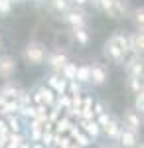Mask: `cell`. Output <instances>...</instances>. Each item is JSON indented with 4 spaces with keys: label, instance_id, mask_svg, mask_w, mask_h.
Instances as JSON below:
<instances>
[{
    "label": "cell",
    "instance_id": "277c9868",
    "mask_svg": "<svg viewBox=\"0 0 144 148\" xmlns=\"http://www.w3.org/2000/svg\"><path fill=\"white\" fill-rule=\"evenodd\" d=\"M107 56H111L115 61H124V53H122V49H121V46H119V42H117V38L112 36L111 40L107 42Z\"/></svg>",
    "mask_w": 144,
    "mask_h": 148
},
{
    "label": "cell",
    "instance_id": "d6986e66",
    "mask_svg": "<svg viewBox=\"0 0 144 148\" xmlns=\"http://www.w3.org/2000/svg\"><path fill=\"white\" fill-rule=\"evenodd\" d=\"M22 140H24V138L20 136L18 132H8V136H6V144H4L2 148H18Z\"/></svg>",
    "mask_w": 144,
    "mask_h": 148
},
{
    "label": "cell",
    "instance_id": "603a6c76",
    "mask_svg": "<svg viewBox=\"0 0 144 148\" xmlns=\"http://www.w3.org/2000/svg\"><path fill=\"white\" fill-rule=\"evenodd\" d=\"M6 125H8V130H10V132H18V130H20V123H18V119H16L14 114H8Z\"/></svg>",
    "mask_w": 144,
    "mask_h": 148
},
{
    "label": "cell",
    "instance_id": "52a82bcc",
    "mask_svg": "<svg viewBox=\"0 0 144 148\" xmlns=\"http://www.w3.org/2000/svg\"><path fill=\"white\" fill-rule=\"evenodd\" d=\"M73 126V123H71V119L69 116H59L56 123L51 125V128H53V132L56 134H63V132H69V128Z\"/></svg>",
    "mask_w": 144,
    "mask_h": 148
},
{
    "label": "cell",
    "instance_id": "7c38bea8",
    "mask_svg": "<svg viewBox=\"0 0 144 148\" xmlns=\"http://www.w3.org/2000/svg\"><path fill=\"white\" fill-rule=\"evenodd\" d=\"M65 22L71 24L73 28H85V18H83V14H79V12H67Z\"/></svg>",
    "mask_w": 144,
    "mask_h": 148
},
{
    "label": "cell",
    "instance_id": "9c48e42d",
    "mask_svg": "<svg viewBox=\"0 0 144 148\" xmlns=\"http://www.w3.org/2000/svg\"><path fill=\"white\" fill-rule=\"evenodd\" d=\"M81 128H83V132H85L87 136H93V138L101 132V126L97 125L95 119H91V121H81Z\"/></svg>",
    "mask_w": 144,
    "mask_h": 148
},
{
    "label": "cell",
    "instance_id": "7402d4cb",
    "mask_svg": "<svg viewBox=\"0 0 144 148\" xmlns=\"http://www.w3.org/2000/svg\"><path fill=\"white\" fill-rule=\"evenodd\" d=\"M53 136H56V132H53V130H44V134H42V138H40V142H42L45 148H47V146H53Z\"/></svg>",
    "mask_w": 144,
    "mask_h": 148
},
{
    "label": "cell",
    "instance_id": "4fadbf2b",
    "mask_svg": "<svg viewBox=\"0 0 144 148\" xmlns=\"http://www.w3.org/2000/svg\"><path fill=\"white\" fill-rule=\"evenodd\" d=\"M14 59H10V57H0V75L2 77H8V75H12L14 73Z\"/></svg>",
    "mask_w": 144,
    "mask_h": 148
},
{
    "label": "cell",
    "instance_id": "484cf974",
    "mask_svg": "<svg viewBox=\"0 0 144 148\" xmlns=\"http://www.w3.org/2000/svg\"><path fill=\"white\" fill-rule=\"evenodd\" d=\"M53 4V10H57V12H67V0H53L51 2Z\"/></svg>",
    "mask_w": 144,
    "mask_h": 148
},
{
    "label": "cell",
    "instance_id": "8992f818",
    "mask_svg": "<svg viewBox=\"0 0 144 148\" xmlns=\"http://www.w3.org/2000/svg\"><path fill=\"white\" fill-rule=\"evenodd\" d=\"M49 89L56 93V95L67 93V79H61V77H57V75L49 77Z\"/></svg>",
    "mask_w": 144,
    "mask_h": 148
},
{
    "label": "cell",
    "instance_id": "f546056e",
    "mask_svg": "<svg viewBox=\"0 0 144 148\" xmlns=\"http://www.w3.org/2000/svg\"><path fill=\"white\" fill-rule=\"evenodd\" d=\"M93 109H95V111H93V113H95V116H97V114H101V113H105V109H103V105H101V103H95V105H93Z\"/></svg>",
    "mask_w": 144,
    "mask_h": 148
},
{
    "label": "cell",
    "instance_id": "9a60e30c",
    "mask_svg": "<svg viewBox=\"0 0 144 148\" xmlns=\"http://www.w3.org/2000/svg\"><path fill=\"white\" fill-rule=\"evenodd\" d=\"M65 63H67V57L63 53H51L49 56V65L56 69V71H61Z\"/></svg>",
    "mask_w": 144,
    "mask_h": 148
},
{
    "label": "cell",
    "instance_id": "f1b7e54d",
    "mask_svg": "<svg viewBox=\"0 0 144 148\" xmlns=\"http://www.w3.org/2000/svg\"><path fill=\"white\" fill-rule=\"evenodd\" d=\"M134 20H136V24L142 28V22H144V10L142 8H138V10L134 12Z\"/></svg>",
    "mask_w": 144,
    "mask_h": 148
},
{
    "label": "cell",
    "instance_id": "5bb4252c",
    "mask_svg": "<svg viewBox=\"0 0 144 148\" xmlns=\"http://www.w3.org/2000/svg\"><path fill=\"white\" fill-rule=\"evenodd\" d=\"M124 123H126V126H128V130L136 132L138 126H140V116L134 113V111H128V113L124 114Z\"/></svg>",
    "mask_w": 144,
    "mask_h": 148
},
{
    "label": "cell",
    "instance_id": "1f68e13d",
    "mask_svg": "<svg viewBox=\"0 0 144 148\" xmlns=\"http://www.w3.org/2000/svg\"><path fill=\"white\" fill-rule=\"evenodd\" d=\"M89 2H91L93 6H97V8H101V2H103V0H89Z\"/></svg>",
    "mask_w": 144,
    "mask_h": 148
},
{
    "label": "cell",
    "instance_id": "6da1fadb",
    "mask_svg": "<svg viewBox=\"0 0 144 148\" xmlns=\"http://www.w3.org/2000/svg\"><path fill=\"white\" fill-rule=\"evenodd\" d=\"M101 8L107 12L111 18H119L126 12V2L124 0H103Z\"/></svg>",
    "mask_w": 144,
    "mask_h": 148
},
{
    "label": "cell",
    "instance_id": "d4e9b609",
    "mask_svg": "<svg viewBox=\"0 0 144 148\" xmlns=\"http://www.w3.org/2000/svg\"><path fill=\"white\" fill-rule=\"evenodd\" d=\"M67 91L69 95H81V87H79V81H67Z\"/></svg>",
    "mask_w": 144,
    "mask_h": 148
},
{
    "label": "cell",
    "instance_id": "836d02e7",
    "mask_svg": "<svg viewBox=\"0 0 144 148\" xmlns=\"http://www.w3.org/2000/svg\"><path fill=\"white\" fill-rule=\"evenodd\" d=\"M18 148H30V142H24V140H22V142H20V146H18Z\"/></svg>",
    "mask_w": 144,
    "mask_h": 148
},
{
    "label": "cell",
    "instance_id": "3957f363",
    "mask_svg": "<svg viewBox=\"0 0 144 148\" xmlns=\"http://www.w3.org/2000/svg\"><path fill=\"white\" fill-rule=\"evenodd\" d=\"M24 56H26V59H28L30 63H42L44 57H45V51L40 44H30V46L26 47Z\"/></svg>",
    "mask_w": 144,
    "mask_h": 148
},
{
    "label": "cell",
    "instance_id": "d590c367",
    "mask_svg": "<svg viewBox=\"0 0 144 148\" xmlns=\"http://www.w3.org/2000/svg\"><path fill=\"white\" fill-rule=\"evenodd\" d=\"M10 2H20V0H10Z\"/></svg>",
    "mask_w": 144,
    "mask_h": 148
},
{
    "label": "cell",
    "instance_id": "e575fe53",
    "mask_svg": "<svg viewBox=\"0 0 144 148\" xmlns=\"http://www.w3.org/2000/svg\"><path fill=\"white\" fill-rule=\"evenodd\" d=\"M67 148H81V146H77L75 142H71V144H69V146H67Z\"/></svg>",
    "mask_w": 144,
    "mask_h": 148
},
{
    "label": "cell",
    "instance_id": "d6a6232c",
    "mask_svg": "<svg viewBox=\"0 0 144 148\" xmlns=\"http://www.w3.org/2000/svg\"><path fill=\"white\" fill-rule=\"evenodd\" d=\"M30 148H45L42 142H36V144H30Z\"/></svg>",
    "mask_w": 144,
    "mask_h": 148
},
{
    "label": "cell",
    "instance_id": "e0dca14e",
    "mask_svg": "<svg viewBox=\"0 0 144 148\" xmlns=\"http://www.w3.org/2000/svg\"><path fill=\"white\" fill-rule=\"evenodd\" d=\"M0 95H2L4 99L18 101V99H20V95H22V91H20V89H16V87H12V85H8V87H4V89L0 91Z\"/></svg>",
    "mask_w": 144,
    "mask_h": 148
},
{
    "label": "cell",
    "instance_id": "44dd1931",
    "mask_svg": "<svg viewBox=\"0 0 144 148\" xmlns=\"http://www.w3.org/2000/svg\"><path fill=\"white\" fill-rule=\"evenodd\" d=\"M89 75H91V67H77V73H75V81H79V83H85V81H89Z\"/></svg>",
    "mask_w": 144,
    "mask_h": 148
},
{
    "label": "cell",
    "instance_id": "83f0119b",
    "mask_svg": "<svg viewBox=\"0 0 144 148\" xmlns=\"http://www.w3.org/2000/svg\"><path fill=\"white\" fill-rule=\"evenodd\" d=\"M136 111H138V113L144 111V95H142V91L136 93Z\"/></svg>",
    "mask_w": 144,
    "mask_h": 148
},
{
    "label": "cell",
    "instance_id": "2e32d148",
    "mask_svg": "<svg viewBox=\"0 0 144 148\" xmlns=\"http://www.w3.org/2000/svg\"><path fill=\"white\" fill-rule=\"evenodd\" d=\"M105 132H107V136H111V138H119V134H121V126L117 125L112 119H109V123L105 126H101Z\"/></svg>",
    "mask_w": 144,
    "mask_h": 148
},
{
    "label": "cell",
    "instance_id": "cb8c5ba5",
    "mask_svg": "<svg viewBox=\"0 0 144 148\" xmlns=\"http://www.w3.org/2000/svg\"><path fill=\"white\" fill-rule=\"evenodd\" d=\"M75 38L79 44H87L89 42V34L85 32V28H75Z\"/></svg>",
    "mask_w": 144,
    "mask_h": 148
},
{
    "label": "cell",
    "instance_id": "ac0fdd59",
    "mask_svg": "<svg viewBox=\"0 0 144 148\" xmlns=\"http://www.w3.org/2000/svg\"><path fill=\"white\" fill-rule=\"evenodd\" d=\"M128 38H130L132 53H138V51H142V47H144V38H142V32H140V34H132V36H128Z\"/></svg>",
    "mask_w": 144,
    "mask_h": 148
},
{
    "label": "cell",
    "instance_id": "8fae6325",
    "mask_svg": "<svg viewBox=\"0 0 144 148\" xmlns=\"http://www.w3.org/2000/svg\"><path fill=\"white\" fill-rule=\"evenodd\" d=\"M107 79V73H105V69L101 67V65H95V67H91V75H89V81H93L95 85H103Z\"/></svg>",
    "mask_w": 144,
    "mask_h": 148
},
{
    "label": "cell",
    "instance_id": "ffe728a7",
    "mask_svg": "<svg viewBox=\"0 0 144 148\" xmlns=\"http://www.w3.org/2000/svg\"><path fill=\"white\" fill-rule=\"evenodd\" d=\"M61 71H63V79L73 81L75 79V73H77V65H75V63H65Z\"/></svg>",
    "mask_w": 144,
    "mask_h": 148
},
{
    "label": "cell",
    "instance_id": "ba28073f",
    "mask_svg": "<svg viewBox=\"0 0 144 148\" xmlns=\"http://www.w3.org/2000/svg\"><path fill=\"white\" fill-rule=\"evenodd\" d=\"M119 138H121V144H122L124 148H132L134 144H136V132L128 130V128H121V134H119Z\"/></svg>",
    "mask_w": 144,
    "mask_h": 148
},
{
    "label": "cell",
    "instance_id": "4dcf8cb0",
    "mask_svg": "<svg viewBox=\"0 0 144 148\" xmlns=\"http://www.w3.org/2000/svg\"><path fill=\"white\" fill-rule=\"evenodd\" d=\"M73 4H77V6H83V4H87L89 0H71Z\"/></svg>",
    "mask_w": 144,
    "mask_h": 148
},
{
    "label": "cell",
    "instance_id": "7a4b0ae2",
    "mask_svg": "<svg viewBox=\"0 0 144 148\" xmlns=\"http://www.w3.org/2000/svg\"><path fill=\"white\" fill-rule=\"evenodd\" d=\"M53 101H56V93L51 91L49 87H40L32 97L34 105H42V107H51Z\"/></svg>",
    "mask_w": 144,
    "mask_h": 148
},
{
    "label": "cell",
    "instance_id": "4316f807",
    "mask_svg": "<svg viewBox=\"0 0 144 148\" xmlns=\"http://www.w3.org/2000/svg\"><path fill=\"white\" fill-rule=\"evenodd\" d=\"M130 87H132L134 93L142 91V81H140V77H130Z\"/></svg>",
    "mask_w": 144,
    "mask_h": 148
},
{
    "label": "cell",
    "instance_id": "8d00e7d4",
    "mask_svg": "<svg viewBox=\"0 0 144 148\" xmlns=\"http://www.w3.org/2000/svg\"><path fill=\"white\" fill-rule=\"evenodd\" d=\"M0 148H2V146H0Z\"/></svg>",
    "mask_w": 144,
    "mask_h": 148
},
{
    "label": "cell",
    "instance_id": "5b68a950",
    "mask_svg": "<svg viewBox=\"0 0 144 148\" xmlns=\"http://www.w3.org/2000/svg\"><path fill=\"white\" fill-rule=\"evenodd\" d=\"M69 134H71V140H75V144H77V146H81V148L91 144V136H87V134H85L79 126H75V125L69 128Z\"/></svg>",
    "mask_w": 144,
    "mask_h": 148
},
{
    "label": "cell",
    "instance_id": "30bf717a",
    "mask_svg": "<svg viewBox=\"0 0 144 148\" xmlns=\"http://www.w3.org/2000/svg\"><path fill=\"white\" fill-rule=\"evenodd\" d=\"M126 69L130 77H142V63L138 61V57H130L126 61Z\"/></svg>",
    "mask_w": 144,
    "mask_h": 148
}]
</instances>
